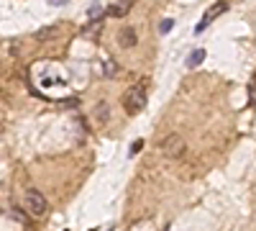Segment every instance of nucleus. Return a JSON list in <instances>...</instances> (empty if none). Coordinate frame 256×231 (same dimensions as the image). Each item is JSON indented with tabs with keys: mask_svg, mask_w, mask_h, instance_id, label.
I'll return each mask as SVG.
<instances>
[{
	"mask_svg": "<svg viewBox=\"0 0 256 231\" xmlns=\"http://www.w3.org/2000/svg\"><path fill=\"white\" fill-rule=\"evenodd\" d=\"M123 106L128 113H138L146 106V82H136L134 88H128L123 95Z\"/></svg>",
	"mask_w": 256,
	"mask_h": 231,
	"instance_id": "nucleus-1",
	"label": "nucleus"
},
{
	"mask_svg": "<svg viewBox=\"0 0 256 231\" xmlns=\"http://www.w3.org/2000/svg\"><path fill=\"white\" fill-rule=\"evenodd\" d=\"M24 205H26V211H28L31 216H44V213L49 211L46 198L41 195L38 190H28V193H26V198H24Z\"/></svg>",
	"mask_w": 256,
	"mask_h": 231,
	"instance_id": "nucleus-2",
	"label": "nucleus"
},
{
	"mask_svg": "<svg viewBox=\"0 0 256 231\" xmlns=\"http://www.w3.org/2000/svg\"><path fill=\"white\" fill-rule=\"evenodd\" d=\"M162 152H164L166 157H172V159H180V157L184 154V141H182V136L169 134V136L162 141Z\"/></svg>",
	"mask_w": 256,
	"mask_h": 231,
	"instance_id": "nucleus-3",
	"label": "nucleus"
},
{
	"mask_svg": "<svg viewBox=\"0 0 256 231\" xmlns=\"http://www.w3.org/2000/svg\"><path fill=\"white\" fill-rule=\"evenodd\" d=\"M226 11H228V3H226V0H223V3H218V6H212V8H208L205 16H202V21L195 26V31H198V34L205 31V29L212 24V21H216V16H220V13H226Z\"/></svg>",
	"mask_w": 256,
	"mask_h": 231,
	"instance_id": "nucleus-4",
	"label": "nucleus"
},
{
	"mask_svg": "<svg viewBox=\"0 0 256 231\" xmlns=\"http://www.w3.org/2000/svg\"><path fill=\"white\" fill-rule=\"evenodd\" d=\"M136 31L131 29V26H126V29H120V34H118V44L123 47V49H131V47H136Z\"/></svg>",
	"mask_w": 256,
	"mask_h": 231,
	"instance_id": "nucleus-5",
	"label": "nucleus"
},
{
	"mask_svg": "<svg viewBox=\"0 0 256 231\" xmlns=\"http://www.w3.org/2000/svg\"><path fill=\"white\" fill-rule=\"evenodd\" d=\"M202 59H205V49H195V52L187 57V67H190V70L200 67V65H202Z\"/></svg>",
	"mask_w": 256,
	"mask_h": 231,
	"instance_id": "nucleus-6",
	"label": "nucleus"
},
{
	"mask_svg": "<svg viewBox=\"0 0 256 231\" xmlns=\"http://www.w3.org/2000/svg\"><path fill=\"white\" fill-rule=\"evenodd\" d=\"M105 77H113L116 72H118V67H116V62H110V59H105Z\"/></svg>",
	"mask_w": 256,
	"mask_h": 231,
	"instance_id": "nucleus-7",
	"label": "nucleus"
},
{
	"mask_svg": "<svg viewBox=\"0 0 256 231\" xmlns=\"http://www.w3.org/2000/svg\"><path fill=\"white\" fill-rule=\"evenodd\" d=\"M172 26H174V21H172V18H164L162 24H159V31H162V34H169V31H172Z\"/></svg>",
	"mask_w": 256,
	"mask_h": 231,
	"instance_id": "nucleus-8",
	"label": "nucleus"
},
{
	"mask_svg": "<svg viewBox=\"0 0 256 231\" xmlns=\"http://www.w3.org/2000/svg\"><path fill=\"white\" fill-rule=\"evenodd\" d=\"M88 16H90V18H92V21H100V6H98V3H95V6H92V8H90V11H88Z\"/></svg>",
	"mask_w": 256,
	"mask_h": 231,
	"instance_id": "nucleus-9",
	"label": "nucleus"
},
{
	"mask_svg": "<svg viewBox=\"0 0 256 231\" xmlns=\"http://www.w3.org/2000/svg\"><path fill=\"white\" fill-rule=\"evenodd\" d=\"M141 146H144V144H141V141H136V144H134V146H131V157H134V154H136V152H141Z\"/></svg>",
	"mask_w": 256,
	"mask_h": 231,
	"instance_id": "nucleus-10",
	"label": "nucleus"
},
{
	"mask_svg": "<svg viewBox=\"0 0 256 231\" xmlns=\"http://www.w3.org/2000/svg\"><path fill=\"white\" fill-rule=\"evenodd\" d=\"M52 6H67V0H49Z\"/></svg>",
	"mask_w": 256,
	"mask_h": 231,
	"instance_id": "nucleus-11",
	"label": "nucleus"
},
{
	"mask_svg": "<svg viewBox=\"0 0 256 231\" xmlns=\"http://www.w3.org/2000/svg\"><path fill=\"white\" fill-rule=\"evenodd\" d=\"M128 3H131V0H120V6H123V8H128Z\"/></svg>",
	"mask_w": 256,
	"mask_h": 231,
	"instance_id": "nucleus-12",
	"label": "nucleus"
},
{
	"mask_svg": "<svg viewBox=\"0 0 256 231\" xmlns=\"http://www.w3.org/2000/svg\"><path fill=\"white\" fill-rule=\"evenodd\" d=\"M64 231H70V228H64Z\"/></svg>",
	"mask_w": 256,
	"mask_h": 231,
	"instance_id": "nucleus-13",
	"label": "nucleus"
}]
</instances>
